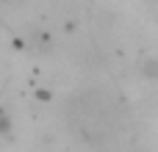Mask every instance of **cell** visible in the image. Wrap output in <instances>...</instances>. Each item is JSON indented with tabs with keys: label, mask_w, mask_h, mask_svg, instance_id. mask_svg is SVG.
<instances>
[{
	"label": "cell",
	"mask_w": 158,
	"mask_h": 152,
	"mask_svg": "<svg viewBox=\"0 0 158 152\" xmlns=\"http://www.w3.org/2000/svg\"><path fill=\"white\" fill-rule=\"evenodd\" d=\"M11 133V119H8V114L0 108V136H8Z\"/></svg>",
	"instance_id": "2"
},
{
	"label": "cell",
	"mask_w": 158,
	"mask_h": 152,
	"mask_svg": "<svg viewBox=\"0 0 158 152\" xmlns=\"http://www.w3.org/2000/svg\"><path fill=\"white\" fill-rule=\"evenodd\" d=\"M142 75L147 80H158V61L156 58H144L142 61Z\"/></svg>",
	"instance_id": "1"
}]
</instances>
